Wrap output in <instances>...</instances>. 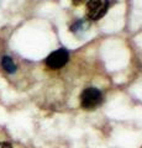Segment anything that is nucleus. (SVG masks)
<instances>
[{
	"label": "nucleus",
	"mask_w": 142,
	"mask_h": 148,
	"mask_svg": "<svg viewBox=\"0 0 142 148\" xmlns=\"http://www.w3.org/2000/svg\"><path fill=\"white\" fill-rule=\"evenodd\" d=\"M73 1V5H80L82 3H84L85 0H72Z\"/></svg>",
	"instance_id": "7"
},
{
	"label": "nucleus",
	"mask_w": 142,
	"mask_h": 148,
	"mask_svg": "<svg viewBox=\"0 0 142 148\" xmlns=\"http://www.w3.org/2000/svg\"><path fill=\"white\" fill-rule=\"evenodd\" d=\"M68 57L69 56H68L67 51L64 48H59L46 58V64L52 69H59L63 66H66V63L68 62Z\"/></svg>",
	"instance_id": "3"
},
{
	"label": "nucleus",
	"mask_w": 142,
	"mask_h": 148,
	"mask_svg": "<svg viewBox=\"0 0 142 148\" xmlns=\"http://www.w3.org/2000/svg\"><path fill=\"white\" fill-rule=\"evenodd\" d=\"M102 92L95 88H86L80 95V104L86 110H93L102 104Z\"/></svg>",
	"instance_id": "1"
},
{
	"label": "nucleus",
	"mask_w": 142,
	"mask_h": 148,
	"mask_svg": "<svg viewBox=\"0 0 142 148\" xmlns=\"http://www.w3.org/2000/svg\"><path fill=\"white\" fill-rule=\"evenodd\" d=\"M109 9V0H89L86 4V15L90 20H100Z\"/></svg>",
	"instance_id": "2"
},
{
	"label": "nucleus",
	"mask_w": 142,
	"mask_h": 148,
	"mask_svg": "<svg viewBox=\"0 0 142 148\" xmlns=\"http://www.w3.org/2000/svg\"><path fill=\"white\" fill-rule=\"evenodd\" d=\"M88 27H89L88 22L84 21V20H79V21H77L75 24L71 27V30H72L73 32H78V31H82V30L88 29Z\"/></svg>",
	"instance_id": "5"
},
{
	"label": "nucleus",
	"mask_w": 142,
	"mask_h": 148,
	"mask_svg": "<svg viewBox=\"0 0 142 148\" xmlns=\"http://www.w3.org/2000/svg\"><path fill=\"white\" fill-rule=\"evenodd\" d=\"M1 66H3V68L5 69L8 73H10V74L16 72V64L14 63V61L10 57H6V56H5V57L1 59Z\"/></svg>",
	"instance_id": "4"
},
{
	"label": "nucleus",
	"mask_w": 142,
	"mask_h": 148,
	"mask_svg": "<svg viewBox=\"0 0 142 148\" xmlns=\"http://www.w3.org/2000/svg\"><path fill=\"white\" fill-rule=\"evenodd\" d=\"M0 148H12V147L8 142H0Z\"/></svg>",
	"instance_id": "6"
}]
</instances>
